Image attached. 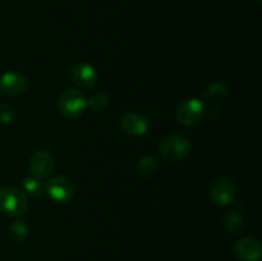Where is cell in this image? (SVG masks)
Wrapping results in <instances>:
<instances>
[{
  "instance_id": "cell-8",
  "label": "cell",
  "mask_w": 262,
  "mask_h": 261,
  "mask_svg": "<svg viewBox=\"0 0 262 261\" xmlns=\"http://www.w3.org/2000/svg\"><path fill=\"white\" fill-rule=\"evenodd\" d=\"M120 129L128 136L132 137H140L148 130V120L142 114L136 112L125 113L120 118Z\"/></svg>"
},
{
  "instance_id": "cell-3",
  "label": "cell",
  "mask_w": 262,
  "mask_h": 261,
  "mask_svg": "<svg viewBox=\"0 0 262 261\" xmlns=\"http://www.w3.org/2000/svg\"><path fill=\"white\" fill-rule=\"evenodd\" d=\"M87 107V99L79 90L67 89L58 99V109L63 117L76 119L81 117Z\"/></svg>"
},
{
  "instance_id": "cell-11",
  "label": "cell",
  "mask_w": 262,
  "mask_h": 261,
  "mask_svg": "<svg viewBox=\"0 0 262 261\" xmlns=\"http://www.w3.org/2000/svg\"><path fill=\"white\" fill-rule=\"evenodd\" d=\"M72 78L77 86L82 89H89L96 84L99 79V73L96 68L89 63H79L72 71Z\"/></svg>"
},
{
  "instance_id": "cell-2",
  "label": "cell",
  "mask_w": 262,
  "mask_h": 261,
  "mask_svg": "<svg viewBox=\"0 0 262 261\" xmlns=\"http://www.w3.org/2000/svg\"><path fill=\"white\" fill-rule=\"evenodd\" d=\"M192 143L184 136L171 135L163 138L159 145V154L161 159L168 163H177L183 160L191 153Z\"/></svg>"
},
{
  "instance_id": "cell-9",
  "label": "cell",
  "mask_w": 262,
  "mask_h": 261,
  "mask_svg": "<svg viewBox=\"0 0 262 261\" xmlns=\"http://www.w3.org/2000/svg\"><path fill=\"white\" fill-rule=\"evenodd\" d=\"M27 79L15 72H7L0 77V90L8 96H20L27 91Z\"/></svg>"
},
{
  "instance_id": "cell-5",
  "label": "cell",
  "mask_w": 262,
  "mask_h": 261,
  "mask_svg": "<svg viewBox=\"0 0 262 261\" xmlns=\"http://www.w3.org/2000/svg\"><path fill=\"white\" fill-rule=\"evenodd\" d=\"M235 183L230 177L222 176L212 182L210 187V199L217 206H227L234 201Z\"/></svg>"
},
{
  "instance_id": "cell-15",
  "label": "cell",
  "mask_w": 262,
  "mask_h": 261,
  "mask_svg": "<svg viewBox=\"0 0 262 261\" xmlns=\"http://www.w3.org/2000/svg\"><path fill=\"white\" fill-rule=\"evenodd\" d=\"M22 186L23 192L32 197H41L45 193V184L41 182V179L35 178V177H30V178L23 179Z\"/></svg>"
},
{
  "instance_id": "cell-16",
  "label": "cell",
  "mask_w": 262,
  "mask_h": 261,
  "mask_svg": "<svg viewBox=\"0 0 262 261\" xmlns=\"http://www.w3.org/2000/svg\"><path fill=\"white\" fill-rule=\"evenodd\" d=\"M8 232H9V235L14 241H18V242H22V241L26 240L28 234V227L25 224V222L22 220H14L9 224L8 227Z\"/></svg>"
},
{
  "instance_id": "cell-1",
  "label": "cell",
  "mask_w": 262,
  "mask_h": 261,
  "mask_svg": "<svg viewBox=\"0 0 262 261\" xmlns=\"http://www.w3.org/2000/svg\"><path fill=\"white\" fill-rule=\"evenodd\" d=\"M28 209L27 194L23 189L8 186L0 188V212L8 216H20Z\"/></svg>"
},
{
  "instance_id": "cell-6",
  "label": "cell",
  "mask_w": 262,
  "mask_h": 261,
  "mask_svg": "<svg viewBox=\"0 0 262 261\" xmlns=\"http://www.w3.org/2000/svg\"><path fill=\"white\" fill-rule=\"evenodd\" d=\"M204 114V102L196 97H192V99H187L179 104L176 117L178 123L189 127V125H194L201 122Z\"/></svg>"
},
{
  "instance_id": "cell-7",
  "label": "cell",
  "mask_w": 262,
  "mask_h": 261,
  "mask_svg": "<svg viewBox=\"0 0 262 261\" xmlns=\"http://www.w3.org/2000/svg\"><path fill=\"white\" fill-rule=\"evenodd\" d=\"M54 168H55V159L46 150L36 151L28 161L31 176L37 179L48 178L53 173Z\"/></svg>"
},
{
  "instance_id": "cell-10",
  "label": "cell",
  "mask_w": 262,
  "mask_h": 261,
  "mask_svg": "<svg viewBox=\"0 0 262 261\" xmlns=\"http://www.w3.org/2000/svg\"><path fill=\"white\" fill-rule=\"evenodd\" d=\"M234 252L241 261H260L262 247L256 238L245 237L235 243Z\"/></svg>"
},
{
  "instance_id": "cell-14",
  "label": "cell",
  "mask_w": 262,
  "mask_h": 261,
  "mask_svg": "<svg viewBox=\"0 0 262 261\" xmlns=\"http://www.w3.org/2000/svg\"><path fill=\"white\" fill-rule=\"evenodd\" d=\"M159 164L158 160L152 156H143L138 160L137 165H136V171L142 178H148V177L154 176L158 171Z\"/></svg>"
},
{
  "instance_id": "cell-4",
  "label": "cell",
  "mask_w": 262,
  "mask_h": 261,
  "mask_svg": "<svg viewBox=\"0 0 262 261\" xmlns=\"http://www.w3.org/2000/svg\"><path fill=\"white\" fill-rule=\"evenodd\" d=\"M45 192L54 201L67 204L73 199L76 187L68 177L56 176L49 179L48 183L45 184Z\"/></svg>"
},
{
  "instance_id": "cell-17",
  "label": "cell",
  "mask_w": 262,
  "mask_h": 261,
  "mask_svg": "<svg viewBox=\"0 0 262 261\" xmlns=\"http://www.w3.org/2000/svg\"><path fill=\"white\" fill-rule=\"evenodd\" d=\"M87 105H90L96 112H102L109 106V97L104 92H96L87 100Z\"/></svg>"
},
{
  "instance_id": "cell-13",
  "label": "cell",
  "mask_w": 262,
  "mask_h": 261,
  "mask_svg": "<svg viewBox=\"0 0 262 261\" xmlns=\"http://www.w3.org/2000/svg\"><path fill=\"white\" fill-rule=\"evenodd\" d=\"M228 94H229V86L225 82L217 81L206 87L204 97L210 101H219V100H224Z\"/></svg>"
},
{
  "instance_id": "cell-12",
  "label": "cell",
  "mask_w": 262,
  "mask_h": 261,
  "mask_svg": "<svg viewBox=\"0 0 262 261\" xmlns=\"http://www.w3.org/2000/svg\"><path fill=\"white\" fill-rule=\"evenodd\" d=\"M223 225L230 234H239L245 228V219L237 210L228 211L223 217Z\"/></svg>"
},
{
  "instance_id": "cell-18",
  "label": "cell",
  "mask_w": 262,
  "mask_h": 261,
  "mask_svg": "<svg viewBox=\"0 0 262 261\" xmlns=\"http://www.w3.org/2000/svg\"><path fill=\"white\" fill-rule=\"evenodd\" d=\"M17 117V113L13 106L8 104H2L0 105V123H4V124H9Z\"/></svg>"
}]
</instances>
